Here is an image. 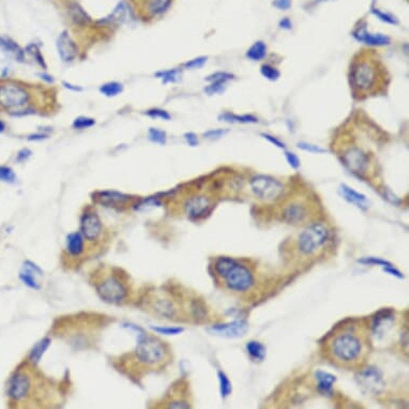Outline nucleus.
Instances as JSON below:
<instances>
[{
	"mask_svg": "<svg viewBox=\"0 0 409 409\" xmlns=\"http://www.w3.org/2000/svg\"><path fill=\"white\" fill-rule=\"evenodd\" d=\"M379 80V69L376 60L362 58L356 60L351 66L350 85L354 92L368 95L376 89Z\"/></svg>",
	"mask_w": 409,
	"mask_h": 409,
	"instance_id": "7ed1b4c3",
	"label": "nucleus"
},
{
	"mask_svg": "<svg viewBox=\"0 0 409 409\" xmlns=\"http://www.w3.org/2000/svg\"><path fill=\"white\" fill-rule=\"evenodd\" d=\"M133 18V12L126 2H121L114 8V10L106 18L100 22L106 25H119L129 22Z\"/></svg>",
	"mask_w": 409,
	"mask_h": 409,
	"instance_id": "f3484780",
	"label": "nucleus"
},
{
	"mask_svg": "<svg viewBox=\"0 0 409 409\" xmlns=\"http://www.w3.org/2000/svg\"><path fill=\"white\" fill-rule=\"evenodd\" d=\"M316 379L318 381V390L323 393H328L332 389V385L335 382L336 378L334 375L322 372V371H317L316 373Z\"/></svg>",
	"mask_w": 409,
	"mask_h": 409,
	"instance_id": "a878e982",
	"label": "nucleus"
},
{
	"mask_svg": "<svg viewBox=\"0 0 409 409\" xmlns=\"http://www.w3.org/2000/svg\"><path fill=\"white\" fill-rule=\"evenodd\" d=\"M339 191H341L344 198L346 200H348L350 204L356 205L357 207L361 208V209H366V208L368 207V200L366 196L361 194V193L357 191H354L348 186H346V184H341V187H339Z\"/></svg>",
	"mask_w": 409,
	"mask_h": 409,
	"instance_id": "4be33fe9",
	"label": "nucleus"
},
{
	"mask_svg": "<svg viewBox=\"0 0 409 409\" xmlns=\"http://www.w3.org/2000/svg\"><path fill=\"white\" fill-rule=\"evenodd\" d=\"M69 12H70L71 19L76 25L86 26L91 22L90 17L87 14V12L85 11L79 4L76 3L71 4L70 7H69Z\"/></svg>",
	"mask_w": 409,
	"mask_h": 409,
	"instance_id": "393cba45",
	"label": "nucleus"
},
{
	"mask_svg": "<svg viewBox=\"0 0 409 409\" xmlns=\"http://www.w3.org/2000/svg\"><path fill=\"white\" fill-rule=\"evenodd\" d=\"M225 84H226L225 82H213L209 86H207L205 88V92L209 96L222 94V92L225 90Z\"/></svg>",
	"mask_w": 409,
	"mask_h": 409,
	"instance_id": "a19ab883",
	"label": "nucleus"
},
{
	"mask_svg": "<svg viewBox=\"0 0 409 409\" xmlns=\"http://www.w3.org/2000/svg\"><path fill=\"white\" fill-rule=\"evenodd\" d=\"M267 55V46L262 41L254 43L246 52V57L254 61L262 60Z\"/></svg>",
	"mask_w": 409,
	"mask_h": 409,
	"instance_id": "cd10ccee",
	"label": "nucleus"
},
{
	"mask_svg": "<svg viewBox=\"0 0 409 409\" xmlns=\"http://www.w3.org/2000/svg\"><path fill=\"white\" fill-rule=\"evenodd\" d=\"M46 138H49V134H46V133H37V134L29 135V136H28V141H30V142H41V141L46 140Z\"/></svg>",
	"mask_w": 409,
	"mask_h": 409,
	"instance_id": "5fc2aeb1",
	"label": "nucleus"
},
{
	"mask_svg": "<svg viewBox=\"0 0 409 409\" xmlns=\"http://www.w3.org/2000/svg\"><path fill=\"white\" fill-rule=\"evenodd\" d=\"M262 137L265 138V140H267L268 142H270L271 144H273L274 146H276V147H279V148H285V144L284 143H282L280 140H277L276 137H274V136H272V135H270V134H266V133H261L260 134Z\"/></svg>",
	"mask_w": 409,
	"mask_h": 409,
	"instance_id": "603ef678",
	"label": "nucleus"
},
{
	"mask_svg": "<svg viewBox=\"0 0 409 409\" xmlns=\"http://www.w3.org/2000/svg\"><path fill=\"white\" fill-rule=\"evenodd\" d=\"M168 407L169 408H190V405L187 404L186 402H182V400H176V402H173Z\"/></svg>",
	"mask_w": 409,
	"mask_h": 409,
	"instance_id": "13d9d810",
	"label": "nucleus"
},
{
	"mask_svg": "<svg viewBox=\"0 0 409 409\" xmlns=\"http://www.w3.org/2000/svg\"><path fill=\"white\" fill-rule=\"evenodd\" d=\"M343 161L345 165L350 171L359 176L364 175L368 169V157L357 147H352L343 154Z\"/></svg>",
	"mask_w": 409,
	"mask_h": 409,
	"instance_id": "9d476101",
	"label": "nucleus"
},
{
	"mask_svg": "<svg viewBox=\"0 0 409 409\" xmlns=\"http://www.w3.org/2000/svg\"><path fill=\"white\" fill-rule=\"evenodd\" d=\"M250 187L255 196L267 203L275 202L284 194L283 183L270 176H255L251 179Z\"/></svg>",
	"mask_w": 409,
	"mask_h": 409,
	"instance_id": "423d86ee",
	"label": "nucleus"
},
{
	"mask_svg": "<svg viewBox=\"0 0 409 409\" xmlns=\"http://www.w3.org/2000/svg\"><path fill=\"white\" fill-rule=\"evenodd\" d=\"M298 147H299L300 149H302V150L307 151V152H311V153L320 154V153L327 152L326 149L320 148L319 146L312 145V144H307V143H299V144H298Z\"/></svg>",
	"mask_w": 409,
	"mask_h": 409,
	"instance_id": "a18cd8bd",
	"label": "nucleus"
},
{
	"mask_svg": "<svg viewBox=\"0 0 409 409\" xmlns=\"http://www.w3.org/2000/svg\"><path fill=\"white\" fill-rule=\"evenodd\" d=\"M135 353L137 360L145 365L157 366L167 360L169 351L160 338L142 333L138 335Z\"/></svg>",
	"mask_w": 409,
	"mask_h": 409,
	"instance_id": "20e7f679",
	"label": "nucleus"
},
{
	"mask_svg": "<svg viewBox=\"0 0 409 409\" xmlns=\"http://www.w3.org/2000/svg\"><path fill=\"white\" fill-rule=\"evenodd\" d=\"M81 234L88 241H97L103 234V225L96 212L88 211L81 219Z\"/></svg>",
	"mask_w": 409,
	"mask_h": 409,
	"instance_id": "1a4fd4ad",
	"label": "nucleus"
},
{
	"mask_svg": "<svg viewBox=\"0 0 409 409\" xmlns=\"http://www.w3.org/2000/svg\"><path fill=\"white\" fill-rule=\"evenodd\" d=\"M368 334L357 321L343 322L326 338V357L339 367L360 366L368 354Z\"/></svg>",
	"mask_w": 409,
	"mask_h": 409,
	"instance_id": "f257e3e1",
	"label": "nucleus"
},
{
	"mask_svg": "<svg viewBox=\"0 0 409 409\" xmlns=\"http://www.w3.org/2000/svg\"><path fill=\"white\" fill-rule=\"evenodd\" d=\"M207 59L208 58L205 56H200V57L192 59L190 61H187V63L183 65V67L186 69H199L207 63Z\"/></svg>",
	"mask_w": 409,
	"mask_h": 409,
	"instance_id": "c03bdc74",
	"label": "nucleus"
},
{
	"mask_svg": "<svg viewBox=\"0 0 409 409\" xmlns=\"http://www.w3.org/2000/svg\"><path fill=\"white\" fill-rule=\"evenodd\" d=\"M151 307L157 314L164 317H173L176 311L173 301L165 297H157L151 300Z\"/></svg>",
	"mask_w": 409,
	"mask_h": 409,
	"instance_id": "412c9836",
	"label": "nucleus"
},
{
	"mask_svg": "<svg viewBox=\"0 0 409 409\" xmlns=\"http://www.w3.org/2000/svg\"><path fill=\"white\" fill-rule=\"evenodd\" d=\"M146 115L152 119H162V120H171L172 116L168 112L161 109H151L146 112Z\"/></svg>",
	"mask_w": 409,
	"mask_h": 409,
	"instance_id": "ea45409f",
	"label": "nucleus"
},
{
	"mask_svg": "<svg viewBox=\"0 0 409 409\" xmlns=\"http://www.w3.org/2000/svg\"><path fill=\"white\" fill-rule=\"evenodd\" d=\"M156 76L158 79L162 80L163 84H169V83H177L181 80L182 72L180 69H171V70H165V71H159L156 73Z\"/></svg>",
	"mask_w": 409,
	"mask_h": 409,
	"instance_id": "473e14b6",
	"label": "nucleus"
},
{
	"mask_svg": "<svg viewBox=\"0 0 409 409\" xmlns=\"http://www.w3.org/2000/svg\"><path fill=\"white\" fill-rule=\"evenodd\" d=\"M211 207V200L209 197L205 195H196L190 197L184 208H186V212L190 218L198 219L203 217L205 213L208 212Z\"/></svg>",
	"mask_w": 409,
	"mask_h": 409,
	"instance_id": "4468645a",
	"label": "nucleus"
},
{
	"mask_svg": "<svg viewBox=\"0 0 409 409\" xmlns=\"http://www.w3.org/2000/svg\"><path fill=\"white\" fill-rule=\"evenodd\" d=\"M284 221L291 225H299L308 219V210L304 204L295 202L285 207L283 211Z\"/></svg>",
	"mask_w": 409,
	"mask_h": 409,
	"instance_id": "2eb2a0df",
	"label": "nucleus"
},
{
	"mask_svg": "<svg viewBox=\"0 0 409 409\" xmlns=\"http://www.w3.org/2000/svg\"><path fill=\"white\" fill-rule=\"evenodd\" d=\"M280 26L284 29H290L291 28V23L288 19H284L283 21H281L280 23Z\"/></svg>",
	"mask_w": 409,
	"mask_h": 409,
	"instance_id": "052dcab7",
	"label": "nucleus"
},
{
	"mask_svg": "<svg viewBox=\"0 0 409 409\" xmlns=\"http://www.w3.org/2000/svg\"><path fill=\"white\" fill-rule=\"evenodd\" d=\"M50 344H51V339L49 337L43 338L38 344H36L34 349L32 350V352H30V356H29L30 361H32L33 363H38V362L41 360L45 350L49 348Z\"/></svg>",
	"mask_w": 409,
	"mask_h": 409,
	"instance_id": "2f4dec72",
	"label": "nucleus"
},
{
	"mask_svg": "<svg viewBox=\"0 0 409 409\" xmlns=\"http://www.w3.org/2000/svg\"><path fill=\"white\" fill-rule=\"evenodd\" d=\"M85 239L81 233H72L67 237V251L71 256L79 257L85 250Z\"/></svg>",
	"mask_w": 409,
	"mask_h": 409,
	"instance_id": "b1692460",
	"label": "nucleus"
},
{
	"mask_svg": "<svg viewBox=\"0 0 409 409\" xmlns=\"http://www.w3.org/2000/svg\"><path fill=\"white\" fill-rule=\"evenodd\" d=\"M99 90L104 97L114 98V97H117L120 94H122L123 86H122V84L118 82H109V83L103 84Z\"/></svg>",
	"mask_w": 409,
	"mask_h": 409,
	"instance_id": "c756f323",
	"label": "nucleus"
},
{
	"mask_svg": "<svg viewBox=\"0 0 409 409\" xmlns=\"http://www.w3.org/2000/svg\"><path fill=\"white\" fill-rule=\"evenodd\" d=\"M96 125V120L94 118L86 117V116H80L74 119L72 127L75 130H86L91 127H94Z\"/></svg>",
	"mask_w": 409,
	"mask_h": 409,
	"instance_id": "f704fd0d",
	"label": "nucleus"
},
{
	"mask_svg": "<svg viewBox=\"0 0 409 409\" xmlns=\"http://www.w3.org/2000/svg\"><path fill=\"white\" fill-rule=\"evenodd\" d=\"M39 76H40L43 81L48 82V83H50V84H51V83H54L53 76H51V75L48 74V73H40V74H39Z\"/></svg>",
	"mask_w": 409,
	"mask_h": 409,
	"instance_id": "bf43d9fd",
	"label": "nucleus"
},
{
	"mask_svg": "<svg viewBox=\"0 0 409 409\" xmlns=\"http://www.w3.org/2000/svg\"><path fill=\"white\" fill-rule=\"evenodd\" d=\"M227 133L226 130H223V129H217V130H209L207 131V132L204 133V137L207 138V140H219V138L223 137Z\"/></svg>",
	"mask_w": 409,
	"mask_h": 409,
	"instance_id": "de8ad7c7",
	"label": "nucleus"
},
{
	"mask_svg": "<svg viewBox=\"0 0 409 409\" xmlns=\"http://www.w3.org/2000/svg\"><path fill=\"white\" fill-rule=\"evenodd\" d=\"M246 351L255 361H262L266 357V347L256 341H251L246 344Z\"/></svg>",
	"mask_w": 409,
	"mask_h": 409,
	"instance_id": "bb28decb",
	"label": "nucleus"
},
{
	"mask_svg": "<svg viewBox=\"0 0 409 409\" xmlns=\"http://www.w3.org/2000/svg\"><path fill=\"white\" fill-rule=\"evenodd\" d=\"M38 276H42V271L40 268L33 264L32 261H26L20 273L21 280L30 288L39 289L40 288V282L38 281Z\"/></svg>",
	"mask_w": 409,
	"mask_h": 409,
	"instance_id": "6ab92c4d",
	"label": "nucleus"
},
{
	"mask_svg": "<svg viewBox=\"0 0 409 409\" xmlns=\"http://www.w3.org/2000/svg\"><path fill=\"white\" fill-rule=\"evenodd\" d=\"M172 5V0H150L148 4V11L153 17H158L165 13Z\"/></svg>",
	"mask_w": 409,
	"mask_h": 409,
	"instance_id": "7c9ffc66",
	"label": "nucleus"
},
{
	"mask_svg": "<svg viewBox=\"0 0 409 409\" xmlns=\"http://www.w3.org/2000/svg\"><path fill=\"white\" fill-rule=\"evenodd\" d=\"M29 101V92L22 86L8 84L0 87V106L6 110H18Z\"/></svg>",
	"mask_w": 409,
	"mask_h": 409,
	"instance_id": "6e6552de",
	"label": "nucleus"
},
{
	"mask_svg": "<svg viewBox=\"0 0 409 409\" xmlns=\"http://www.w3.org/2000/svg\"><path fill=\"white\" fill-rule=\"evenodd\" d=\"M261 75L269 81H276L280 77V71L270 65H264L260 68Z\"/></svg>",
	"mask_w": 409,
	"mask_h": 409,
	"instance_id": "58836bf2",
	"label": "nucleus"
},
{
	"mask_svg": "<svg viewBox=\"0 0 409 409\" xmlns=\"http://www.w3.org/2000/svg\"><path fill=\"white\" fill-rule=\"evenodd\" d=\"M95 198L99 204L106 207H116L125 205L131 199V196L116 191H102L98 192Z\"/></svg>",
	"mask_w": 409,
	"mask_h": 409,
	"instance_id": "a211bd4d",
	"label": "nucleus"
},
{
	"mask_svg": "<svg viewBox=\"0 0 409 409\" xmlns=\"http://www.w3.org/2000/svg\"><path fill=\"white\" fill-rule=\"evenodd\" d=\"M285 159H286L287 163L294 169H297L300 167V160L294 152H288V151L285 152Z\"/></svg>",
	"mask_w": 409,
	"mask_h": 409,
	"instance_id": "8fccbe9b",
	"label": "nucleus"
},
{
	"mask_svg": "<svg viewBox=\"0 0 409 409\" xmlns=\"http://www.w3.org/2000/svg\"><path fill=\"white\" fill-rule=\"evenodd\" d=\"M359 381L362 387L367 389V391L378 393L383 388V381L380 373L375 367H367L363 369L359 375Z\"/></svg>",
	"mask_w": 409,
	"mask_h": 409,
	"instance_id": "dca6fc26",
	"label": "nucleus"
},
{
	"mask_svg": "<svg viewBox=\"0 0 409 409\" xmlns=\"http://www.w3.org/2000/svg\"><path fill=\"white\" fill-rule=\"evenodd\" d=\"M249 325L248 322L244 320H235L233 322L228 323H223V325H215L212 326L209 330V332H211L214 335L222 336V337H228V338H236V337H241L244 336L245 333L248 332Z\"/></svg>",
	"mask_w": 409,
	"mask_h": 409,
	"instance_id": "9b49d317",
	"label": "nucleus"
},
{
	"mask_svg": "<svg viewBox=\"0 0 409 409\" xmlns=\"http://www.w3.org/2000/svg\"><path fill=\"white\" fill-rule=\"evenodd\" d=\"M0 50L4 51V53L7 54V55L14 57L19 61L24 60V51L11 38L0 36Z\"/></svg>",
	"mask_w": 409,
	"mask_h": 409,
	"instance_id": "5701e85b",
	"label": "nucleus"
},
{
	"mask_svg": "<svg viewBox=\"0 0 409 409\" xmlns=\"http://www.w3.org/2000/svg\"><path fill=\"white\" fill-rule=\"evenodd\" d=\"M156 332L160 334H166V335H176L181 333L183 329L182 328H165V327H156L152 328Z\"/></svg>",
	"mask_w": 409,
	"mask_h": 409,
	"instance_id": "09e8293b",
	"label": "nucleus"
},
{
	"mask_svg": "<svg viewBox=\"0 0 409 409\" xmlns=\"http://www.w3.org/2000/svg\"><path fill=\"white\" fill-rule=\"evenodd\" d=\"M56 48L59 58L64 61V63H72V61L79 55V48L72 39V37L69 35L68 32L61 33L56 41Z\"/></svg>",
	"mask_w": 409,
	"mask_h": 409,
	"instance_id": "ddd939ff",
	"label": "nucleus"
},
{
	"mask_svg": "<svg viewBox=\"0 0 409 409\" xmlns=\"http://www.w3.org/2000/svg\"><path fill=\"white\" fill-rule=\"evenodd\" d=\"M32 390V379L25 373H18L12 377L9 385V395L10 397L19 402L25 399Z\"/></svg>",
	"mask_w": 409,
	"mask_h": 409,
	"instance_id": "f8f14e48",
	"label": "nucleus"
},
{
	"mask_svg": "<svg viewBox=\"0 0 409 409\" xmlns=\"http://www.w3.org/2000/svg\"><path fill=\"white\" fill-rule=\"evenodd\" d=\"M5 130H6V125L2 120H0V133H3Z\"/></svg>",
	"mask_w": 409,
	"mask_h": 409,
	"instance_id": "680f3d73",
	"label": "nucleus"
},
{
	"mask_svg": "<svg viewBox=\"0 0 409 409\" xmlns=\"http://www.w3.org/2000/svg\"><path fill=\"white\" fill-rule=\"evenodd\" d=\"M217 274L230 290L244 292L254 285L253 273L245 266L231 257H220L214 264Z\"/></svg>",
	"mask_w": 409,
	"mask_h": 409,
	"instance_id": "f03ea898",
	"label": "nucleus"
},
{
	"mask_svg": "<svg viewBox=\"0 0 409 409\" xmlns=\"http://www.w3.org/2000/svg\"><path fill=\"white\" fill-rule=\"evenodd\" d=\"M233 77H234L233 74L227 73V72H215L213 74H210L209 76H207L206 81L210 82V83H213V82H225L226 83L227 81L233 79Z\"/></svg>",
	"mask_w": 409,
	"mask_h": 409,
	"instance_id": "79ce46f5",
	"label": "nucleus"
},
{
	"mask_svg": "<svg viewBox=\"0 0 409 409\" xmlns=\"http://www.w3.org/2000/svg\"><path fill=\"white\" fill-rule=\"evenodd\" d=\"M97 291L105 302L119 304L127 298L128 289L119 279L112 275L97 283Z\"/></svg>",
	"mask_w": 409,
	"mask_h": 409,
	"instance_id": "0eeeda50",
	"label": "nucleus"
},
{
	"mask_svg": "<svg viewBox=\"0 0 409 409\" xmlns=\"http://www.w3.org/2000/svg\"><path fill=\"white\" fill-rule=\"evenodd\" d=\"M218 377H219V380H220L221 395L223 397H226L231 393V382L228 379V377L226 376V374L224 372H222V371H220L218 373Z\"/></svg>",
	"mask_w": 409,
	"mask_h": 409,
	"instance_id": "c9c22d12",
	"label": "nucleus"
},
{
	"mask_svg": "<svg viewBox=\"0 0 409 409\" xmlns=\"http://www.w3.org/2000/svg\"><path fill=\"white\" fill-rule=\"evenodd\" d=\"M353 37L360 42H364L367 45L373 46H383L390 44V38L380 34H369L366 32L365 27H362L353 33Z\"/></svg>",
	"mask_w": 409,
	"mask_h": 409,
	"instance_id": "aec40b11",
	"label": "nucleus"
},
{
	"mask_svg": "<svg viewBox=\"0 0 409 409\" xmlns=\"http://www.w3.org/2000/svg\"><path fill=\"white\" fill-rule=\"evenodd\" d=\"M362 264H369V265H378V266H382V267H391L393 266L391 262L387 261V260H383V259H379V258H376V257H365L363 259H360L359 260Z\"/></svg>",
	"mask_w": 409,
	"mask_h": 409,
	"instance_id": "49530a36",
	"label": "nucleus"
},
{
	"mask_svg": "<svg viewBox=\"0 0 409 409\" xmlns=\"http://www.w3.org/2000/svg\"><path fill=\"white\" fill-rule=\"evenodd\" d=\"M32 154H33L32 150H29L28 148H24V149H22L21 151H19L17 160H18L19 162H25V161H27L30 157H32Z\"/></svg>",
	"mask_w": 409,
	"mask_h": 409,
	"instance_id": "864d4df0",
	"label": "nucleus"
},
{
	"mask_svg": "<svg viewBox=\"0 0 409 409\" xmlns=\"http://www.w3.org/2000/svg\"><path fill=\"white\" fill-rule=\"evenodd\" d=\"M64 87L66 88V89H68V90H71V91H74V92H81L82 90H83V88L82 87H80V86H76V85H73V84H71V83H68V82H64Z\"/></svg>",
	"mask_w": 409,
	"mask_h": 409,
	"instance_id": "4d7b16f0",
	"label": "nucleus"
},
{
	"mask_svg": "<svg viewBox=\"0 0 409 409\" xmlns=\"http://www.w3.org/2000/svg\"><path fill=\"white\" fill-rule=\"evenodd\" d=\"M330 231L326 224L313 222L298 238V250L303 255H312L320 250L329 239Z\"/></svg>",
	"mask_w": 409,
	"mask_h": 409,
	"instance_id": "39448f33",
	"label": "nucleus"
},
{
	"mask_svg": "<svg viewBox=\"0 0 409 409\" xmlns=\"http://www.w3.org/2000/svg\"><path fill=\"white\" fill-rule=\"evenodd\" d=\"M372 12H373V14H375L376 17L379 19V20H381L382 22H384V23H387V24H391V25H396L397 24V20L393 17V15H391V14H388V13H383V12H381V11H379V10H376V9H373L372 10Z\"/></svg>",
	"mask_w": 409,
	"mask_h": 409,
	"instance_id": "37998d69",
	"label": "nucleus"
},
{
	"mask_svg": "<svg viewBox=\"0 0 409 409\" xmlns=\"http://www.w3.org/2000/svg\"><path fill=\"white\" fill-rule=\"evenodd\" d=\"M0 181L6 183H14L17 181V175L11 167L0 166Z\"/></svg>",
	"mask_w": 409,
	"mask_h": 409,
	"instance_id": "4c0bfd02",
	"label": "nucleus"
},
{
	"mask_svg": "<svg viewBox=\"0 0 409 409\" xmlns=\"http://www.w3.org/2000/svg\"><path fill=\"white\" fill-rule=\"evenodd\" d=\"M183 137H184V140H186L187 144L189 146H191V147H196V146L198 145V138H197V135L195 133L189 132V133L184 134Z\"/></svg>",
	"mask_w": 409,
	"mask_h": 409,
	"instance_id": "3c124183",
	"label": "nucleus"
},
{
	"mask_svg": "<svg viewBox=\"0 0 409 409\" xmlns=\"http://www.w3.org/2000/svg\"><path fill=\"white\" fill-rule=\"evenodd\" d=\"M26 51H27L26 53H28L29 55L32 56V57L36 60V63H37L39 66H40V67L43 68V69L46 68L44 57L42 56V54H41V52H40V49H39L36 44H30V45H28Z\"/></svg>",
	"mask_w": 409,
	"mask_h": 409,
	"instance_id": "e433bc0d",
	"label": "nucleus"
},
{
	"mask_svg": "<svg viewBox=\"0 0 409 409\" xmlns=\"http://www.w3.org/2000/svg\"><path fill=\"white\" fill-rule=\"evenodd\" d=\"M220 120L226 121V122H240V123H256L258 122V119L256 117H254L252 115H235L231 113H224L220 115L219 117Z\"/></svg>",
	"mask_w": 409,
	"mask_h": 409,
	"instance_id": "c85d7f7f",
	"label": "nucleus"
},
{
	"mask_svg": "<svg viewBox=\"0 0 409 409\" xmlns=\"http://www.w3.org/2000/svg\"><path fill=\"white\" fill-rule=\"evenodd\" d=\"M148 138L152 143L163 146L167 142V134L163 130H160L158 128H150L148 130Z\"/></svg>",
	"mask_w": 409,
	"mask_h": 409,
	"instance_id": "72a5a7b5",
	"label": "nucleus"
},
{
	"mask_svg": "<svg viewBox=\"0 0 409 409\" xmlns=\"http://www.w3.org/2000/svg\"><path fill=\"white\" fill-rule=\"evenodd\" d=\"M273 5L280 10H287L290 7V0H276Z\"/></svg>",
	"mask_w": 409,
	"mask_h": 409,
	"instance_id": "6e6d98bb",
	"label": "nucleus"
}]
</instances>
